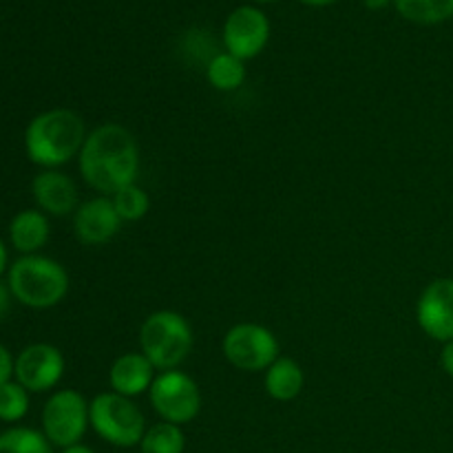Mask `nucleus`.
<instances>
[{"label": "nucleus", "mask_w": 453, "mask_h": 453, "mask_svg": "<svg viewBox=\"0 0 453 453\" xmlns=\"http://www.w3.org/2000/svg\"><path fill=\"white\" fill-rule=\"evenodd\" d=\"M140 171V150L131 133L119 124L96 128L80 150V173L91 188L118 193L135 184Z\"/></svg>", "instance_id": "obj_1"}, {"label": "nucleus", "mask_w": 453, "mask_h": 453, "mask_svg": "<svg viewBox=\"0 0 453 453\" xmlns=\"http://www.w3.org/2000/svg\"><path fill=\"white\" fill-rule=\"evenodd\" d=\"M84 122L69 109H53L31 119L25 133L27 155L40 166H62L84 146Z\"/></svg>", "instance_id": "obj_2"}, {"label": "nucleus", "mask_w": 453, "mask_h": 453, "mask_svg": "<svg viewBox=\"0 0 453 453\" xmlns=\"http://www.w3.org/2000/svg\"><path fill=\"white\" fill-rule=\"evenodd\" d=\"M9 290L29 308H53L69 290V274L58 261L47 257H22L9 270Z\"/></svg>", "instance_id": "obj_3"}, {"label": "nucleus", "mask_w": 453, "mask_h": 453, "mask_svg": "<svg viewBox=\"0 0 453 453\" xmlns=\"http://www.w3.org/2000/svg\"><path fill=\"white\" fill-rule=\"evenodd\" d=\"M142 354L159 370H173L193 349V330L181 314L162 310L142 323Z\"/></svg>", "instance_id": "obj_4"}, {"label": "nucleus", "mask_w": 453, "mask_h": 453, "mask_svg": "<svg viewBox=\"0 0 453 453\" xmlns=\"http://www.w3.org/2000/svg\"><path fill=\"white\" fill-rule=\"evenodd\" d=\"M88 423L97 436L115 447H135L144 438V416L119 394H100L88 405Z\"/></svg>", "instance_id": "obj_5"}, {"label": "nucleus", "mask_w": 453, "mask_h": 453, "mask_svg": "<svg viewBox=\"0 0 453 453\" xmlns=\"http://www.w3.org/2000/svg\"><path fill=\"white\" fill-rule=\"evenodd\" d=\"M224 357L237 370H268L279 358V341L268 327L257 326V323H242L224 336Z\"/></svg>", "instance_id": "obj_6"}, {"label": "nucleus", "mask_w": 453, "mask_h": 453, "mask_svg": "<svg viewBox=\"0 0 453 453\" xmlns=\"http://www.w3.org/2000/svg\"><path fill=\"white\" fill-rule=\"evenodd\" d=\"M150 403L155 411L164 418V423L184 425L190 423L199 414L202 396L188 374L177 370H168L159 374L150 385Z\"/></svg>", "instance_id": "obj_7"}, {"label": "nucleus", "mask_w": 453, "mask_h": 453, "mask_svg": "<svg viewBox=\"0 0 453 453\" xmlns=\"http://www.w3.org/2000/svg\"><path fill=\"white\" fill-rule=\"evenodd\" d=\"M88 407L84 398L73 389H62L53 394L42 411L44 436L58 447L78 445L80 438L87 432Z\"/></svg>", "instance_id": "obj_8"}, {"label": "nucleus", "mask_w": 453, "mask_h": 453, "mask_svg": "<svg viewBox=\"0 0 453 453\" xmlns=\"http://www.w3.org/2000/svg\"><path fill=\"white\" fill-rule=\"evenodd\" d=\"M13 374L27 392H47V389L56 388L58 380L65 374V358H62L60 349L53 345H29L16 358Z\"/></svg>", "instance_id": "obj_9"}, {"label": "nucleus", "mask_w": 453, "mask_h": 453, "mask_svg": "<svg viewBox=\"0 0 453 453\" xmlns=\"http://www.w3.org/2000/svg\"><path fill=\"white\" fill-rule=\"evenodd\" d=\"M268 18L255 7H239L228 16L224 27V42L228 53L239 60H250L264 51L268 42Z\"/></svg>", "instance_id": "obj_10"}, {"label": "nucleus", "mask_w": 453, "mask_h": 453, "mask_svg": "<svg viewBox=\"0 0 453 453\" xmlns=\"http://www.w3.org/2000/svg\"><path fill=\"white\" fill-rule=\"evenodd\" d=\"M418 326L441 343L453 341V279H436L420 295L416 305Z\"/></svg>", "instance_id": "obj_11"}, {"label": "nucleus", "mask_w": 453, "mask_h": 453, "mask_svg": "<svg viewBox=\"0 0 453 453\" xmlns=\"http://www.w3.org/2000/svg\"><path fill=\"white\" fill-rule=\"evenodd\" d=\"M119 215L113 206V199L97 197L80 206L75 212V234L82 243L97 246L106 243L118 234L119 230Z\"/></svg>", "instance_id": "obj_12"}, {"label": "nucleus", "mask_w": 453, "mask_h": 453, "mask_svg": "<svg viewBox=\"0 0 453 453\" xmlns=\"http://www.w3.org/2000/svg\"><path fill=\"white\" fill-rule=\"evenodd\" d=\"M34 197L42 211L49 215L65 217L69 215L78 202V190L75 184L66 175L56 171L40 173L34 180Z\"/></svg>", "instance_id": "obj_13"}, {"label": "nucleus", "mask_w": 453, "mask_h": 453, "mask_svg": "<svg viewBox=\"0 0 453 453\" xmlns=\"http://www.w3.org/2000/svg\"><path fill=\"white\" fill-rule=\"evenodd\" d=\"M155 365L144 354H124L111 367V388L119 396H137L153 385Z\"/></svg>", "instance_id": "obj_14"}, {"label": "nucleus", "mask_w": 453, "mask_h": 453, "mask_svg": "<svg viewBox=\"0 0 453 453\" xmlns=\"http://www.w3.org/2000/svg\"><path fill=\"white\" fill-rule=\"evenodd\" d=\"M9 234H12V243L16 250L31 255L47 243L49 221L38 211H22L13 217Z\"/></svg>", "instance_id": "obj_15"}, {"label": "nucleus", "mask_w": 453, "mask_h": 453, "mask_svg": "<svg viewBox=\"0 0 453 453\" xmlns=\"http://www.w3.org/2000/svg\"><path fill=\"white\" fill-rule=\"evenodd\" d=\"M265 389L274 401H295L303 389V372L292 358H277L265 374Z\"/></svg>", "instance_id": "obj_16"}, {"label": "nucleus", "mask_w": 453, "mask_h": 453, "mask_svg": "<svg viewBox=\"0 0 453 453\" xmlns=\"http://www.w3.org/2000/svg\"><path fill=\"white\" fill-rule=\"evenodd\" d=\"M396 9L411 22L436 25L453 16V0H396Z\"/></svg>", "instance_id": "obj_17"}, {"label": "nucleus", "mask_w": 453, "mask_h": 453, "mask_svg": "<svg viewBox=\"0 0 453 453\" xmlns=\"http://www.w3.org/2000/svg\"><path fill=\"white\" fill-rule=\"evenodd\" d=\"M206 69L208 80L219 91H234L237 87H242L243 78H246L243 60L234 58L233 53H219Z\"/></svg>", "instance_id": "obj_18"}, {"label": "nucleus", "mask_w": 453, "mask_h": 453, "mask_svg": "<svg viewBox=\"0 0 453 453\" xmlns=\"http://www.w3.org/2000/svg\"><path fill=\"white\" fill-rule=\"evenodd\" d=\"M184 434L180 425L159 423L153 425L142 438V453H181L184 451Z\"/></svg>", "instance_id": "obj_19"}, {"label": "nucleus", "mask_w": 453, "mask_h": 453, "mask_svg": "<svg viewBox=\"0 0 453 453\" xmlns=\"http://www.w3.org/2000/svg\"><path fill=\"white\" fill-rule=\"evenodd\" d=\"M0 453H51V447L35 429L13 427L0 434Z\"/></svg>", "instance_id": "obj_20"}, {"label": "nucleus", "mask_w": 453, "mask_h": 453, "mask_svg": "<svg viewBox=\"0 0 453 453\" xmlns=\"http://www.w3.org/2000/svg\"><path fill=\"white\" fill-rule=\"evenodd\" d=\"M149 195L135 184L127 186V188L118 190L113 195V206L118 211L119 219L122 221H137L149 212Z\"/></svg>", "instance_id": "obj_21"}, {"label": "nucleus", "mask_w": 453, "mask_h": 453, "mask_svg": "<svg viewBox=\"0 0 453 453\" xmlns=\"http://www.w3.org/2000/svg\"><path fill=\"white\" fill-rule=\"evenodd\" d=\"M29 410V396L20 383L0 385V420L4 423H16Z\"/></svg>", "instance_id": "obj_22"}, {"label": "nucleus", "mask_w": 453, "mask_h": 453, "mask_svg": "<svg viewBox=\"0 0 453 453\" xmlns=\"http://www.w3.org/2000/svg\"><path fill=\"white\" fill-rule=\"evenodd\" d=\"M181 49L186 51V56H193V62H206L211 65L219 53H217V44L212 40V35L208 38L203 31H188V35L184 38Z\"/></svg>", "instance_id": "obj_23"}, {"label": "nucleus", "mask_w": 453, "mask_h": 453, "mask_svg": "<svg viewBox=\"0 0 453 453\" xmlns=\"http://www.w3.org/2000/svg\"><path fill=\"white\" fill-rule=\"evenodd\" d=\"M13 358L12 354H9V349L4 348V345H0V385L9 383V379H12L13 374Z\"/></svg>", "instance_id": "obj_24"}, {"label": "nucleus", "mask_w": 453, "mask_h": 453, "mask_svg": "<svg viewBox=\"0 0 453 453\" xmlns=\"http://www.w3.org/2000/svg\"><path fill=\"white\" fill-rule=\"evenodd\" d=\"M441 363H442V370H445L447 374H449L451 379H453V341H449V343H445V348H442Z\"/></svg>", "instance_id": "obj_25"}, {"label": "nucleus", "mask_w": 453, "mask_h": 453, "mask_svg": "<svg viewBox=\"0 0 453 453\" xmlns=\"http://www.w3.org/2000/svg\"><path fill=\"white\" fill-rule=\"evenodd\" d=\"M9 292H7V288L3 286V283H0V319H4V314L9 312Z\"/></svg>", "instance_id": "obj_26"}, {"label": "nucleus", "mask_w": 453, "mask_h": 453, "mask_svg": "<svg viewBox=\"0 0 453 453\" xmlns=\"http://www.w3.org/2000/svg\"><path fill=\"white\" fill-rule=\"evenodd\" d=\"M7 268V250H4V243L0 242V274Z\"/></svg>", "instance_id": "obj_27"}, {"label": "nucleus", "mask_w": 453, "mask_h": 453, "mask_svg": "<svg viewBox=\"0 0 453 453\" xmlns=\"http://www.w3.org/2000/svg\"><path fill=\"white\" fill-rule=\"evenodd\" d=\"M305 4H312V7H327V4L336 3V0H301Z\"/></svg>", "instance_id": "obj_28"}, {"label": "nucleus", "mask_w": 453, "mask_h": 453, "mask_svg": "<svg viewBox=\"0 0 453 453\" xmlns=\"http://www.w3.org/2000/svg\"><path fill=\"white\" fill-rule=\"evenodd\" d=\"M365 3V7L370 9H383L385 4H388V0H363Z\"/></svg>", "instance_id": "obj_29"}, {"label": "nucleus", "mask_w": 453, "mask_h": 453, "mask_svg": "<svg viewBox=\"0 0 453 453\" xmlns=\"http://www.w3.org/2000/svg\"><path fill=\"white\" fill-rule=\"evenodd\" d=\"M62 453H93V451L88 449V447H84V445H73V447H66V449Z\"/></svg>", "instance_id": "obj_30"}, {"label": "nucleus", "mask_w": 453, "mask_h": 453, "mask_svg": "<svg viewBox=\"0 0 453 453\" xmlns=\"http://www.w3.org/2000/svg\"><path fill=\"white\" fill-rule=\"evenodd\" d=\"M255 3H270V0H255Z\"/></svg>", "instance_id": "obj_31"}]
</instances>
